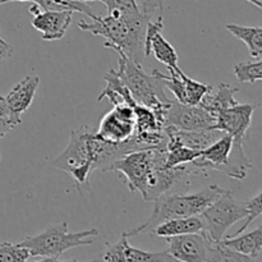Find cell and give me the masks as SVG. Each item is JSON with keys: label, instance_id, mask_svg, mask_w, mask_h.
<instances>
[{"label": "cell", "instance_id": "83f0119b", "mask_svg": "<svg viewBox=\"0 0 262 262\" xmlns=\"http://www.w3.org/2000/svg\"><path fill=\"white\" fill-rule=\"evenodd\" d=\"M31 258L30 251L22 247L19 243L0 242V261L3 262H22Z\"/></svg>", "mask_w": 262, "mask_h": 262}, {"label": "cell", "instance_id": "ba28073f", "mask_svg": "<svg viewBox=\"0 0 262 262\" xmlns=\"http://www.w3.org/2000/svg\"><path fill=\"white\" fill-rule=\"evenodd\" d=\"M165 125L183 130L216 129V118L200 105H186L171 100L165 113Z\"/></svg>", "mask_w": 262, "mask_h": 262}, {"label": "cell", "instance_id": "30bf717a", "mask_svg": "<svg viewBox=\"0 0 262 262\" xmlns=\"http://www.w3.org/2000/svg\"><path fill=\"white\" fill-rule=\"evenodd\" d=\"M135 132V110L133 106L125 104L113 105V109L105 114L97 136L112 142H123Z\"/></svg>", "mask_w": 262, "mask_h": 262}, {"label": "cell", "instance_id": "5b68a950", "mask_svg": "<svg viewBox=\"0 0 262 262\" xmlns=\"http://www.w3.org/2000/svg\"><path fill=\"white\" fill-rule=\"evenodd\" d=\"M99 235V230L92 229L83 232H69L68 223L53 225L37 235H28L20 241L19 245L26 247L31 257H38L42 261H59L66 251L79 246L92 245V238Z\"/></svg>", "mask_w": 262, "mask_h": 262}, {"label": "cell", "instance_id": "2e32d148", "mask_svg": "<svg viewBox=\"0 0 262 262\" xmlns=\"http://www.w3.org/2000/svg\"><path fill=\"white\" fill-rule=\"evenodd\" d=\"M233 138L232 136L225 133L219 140L212 142L209 147L201 151V155L194 159L192 163L202 171L206 173L207 170H222L223 166L227 164L228 156L232 150Z\"/></svg>", "mask_w": 262, "mask_h": 262}, {"label": "cell", "instance_id": "5bb4252c", "mask_svg": "<svg viewBox=\"0 0 262 262\" xmlns=\"http://www.w3.org/2000/svg\"><path fill=\"white\" fill-rule=\"evenodd\" d=\"M166 136H168V142L170 145H179L184 147L192 148V150L202 151L209 147L212 142L219 140L223 135H225L223 130L219 129H209V130H183L174 128L171 125L164 127Z\"/></svg>", "mask_w": 262, "mask_h": 262}, {"label": "cell", "instance_id": "ac0fdd59", "mask_svg": "<svg viewBox=\"0 0 262 262\" xmlns=\"http://www.w3.org/2000/svg\"><path fill=\"white\" fill-rule=\"evenodd\" d=\"M222 243L252 261H258L262 255V227L256 228L247 234L241 233L235 237L223 238Z\"/></svg>", "mask_w": 262, "mask_h": 262}, {"label": "cell", "instance_id": "52a82bcc", "mask_svg": "<svg viewBox=\"0 0 262 262\" xmlns=\"http://www.w3.org/2000/svg\"><path fill=\"white\" fill-rule=\"evenodd\" d=\"M246 216L247 210L245 202L237 201L233 192L225 188L223 193L200 214L204 223V232L215 242L222 241L227 230Z\"/></svg>", "mask_w": 262, "mask_h": 262}, {"label": "cell", "instance_id": "f546056e", "mask_svg": "<svg viewBox=\"0 0 262 262\" xmlns=\"http://www.w3.org/2000/svg\"><path fill=\"white\" fill-rule=\"evenodd\" d=\"M163 2L164 0H136L140 12L150 17L156 10L163 12Z\"/></svg>", "mask_w": 262, "mask_h": 262}, {"label": "cell", "instance_id": "cb8c5ba5", "mask_svg": "<svg viewBox=\"0 0 262 262\" xmlns=\"http://www.w3.org/2000/svg\"><path fill=\"white\" fill-rule=\"evenodd\" d=\"M179 76H181L182 84L176 100L178 102H181V104L199 105L202 97L212 89V86H210V84L202 83V82L189 78L183 71L179 72Z\"/></svg>", "mask_w": 262, "mask_h": 262}, {"label": "cell", "instance_id": "e0dca14e", "mask_svg": "<svg viewBox=\"0 0 262 262\" xmlns=\"http://www.w3.org/2000/svg\"><path fill=\"white\" fill-rule=\"evenodd\" d=\"M241 89L232 86L228 83H220L217 84L216 89L212 87L200 101V106L204 107L205 110L216 117L220 112L232 107L238 104L237 99H235V94L239 92Z\"/></svg>", "mask_w": 262, "mask_h": 262}, {"label": "cell", "instance_id": "484cf974", "mask_svg": "<svg viewBox=\"0 0 262 262\" xmlns=\"http://www.w3.org/2000/svg\"><path fill=\"white\" fill-rule=\"evenodd\" d=\"M200 155H201V151L199 150H192V148L184 147V146L166 143L165 168H173V166L182 165V164L191 163Z\"/></svg>", "mask_w": 262, "mask_h": 262}, {"label": "cell", "instance_id": "836d02e7", "mask_svg": "<svg viewBox=\"0 0 262 262\" xmlns=\"http://www.w3.org/2000/svg\"><path fill=\"white\" fill-rule=\"evenodd\" d=\"M248 3H252L253 5H256V7L258 8V9H261L262 8V2L261 0H247Z\"/></svg>", "mask_w": 262, "mask_h": 262}, {"label": "cell", "instance_id": "44dd1931", "mask_svg": "<svg viewBox=\"0 0 262 262\" xmlns=\"http://www.w3.org/2000/svg\"><path fill=\"white\" fill-rule=\"evenodd\" d=\"M104 79L106 81V86H105V89L102 90L101 94L97 97V102L102 101L104 99H109V101L112 102L113 105L125 102V104L130 105V106H136L137 102L133 100L129 90L125 86V83L123 82L122 77L118 73L117 69H110V71L105 74Z\"/></svg>", "mask_w": 262, "mask_h": 262}, {"label": "cell", "instance_id": "7a4b0ae2", "mask_svg": "<svg viewBox=\"0 0 262 262\" xmlns=\"http://www.w3.org/2000/svg\"><path fill=\"white\" fill-rule=\"evenodd\" d=\"M91 19L92 22L79 20L78 28L96 36H102L106 38L104 42L105 48L115 46L133 61L142 63L145 58L146 27L151 19L150 15L141 12L119 17H113L110 14L97 17L95 14Z\"/></svg>", "mask_w": 262, "mask_h": 262}, {"label": "cell", "instance_id": "8992f818", "mask_svg": "<svg viewBox=\"0 0 262 262\" xmlns=\"http://www.w3.org/2000/svg\"><path fill=\"white\" fill-rule=\"evenodd\" d=\"M166 147L135 150L110 164L106 171H118L124 176L128 189L143 196L156 169L165 166Z\"/></svg>", "mask_w": 262, "mask_h": 262}, {"label": "cell", "instance_id": "1f68e13d", "mask_svg": "<svg viewBox=\"0 0 262 262\" xmlns=\"http://www.w3.org/2000/svg\"><path fill=\"white\" fill-rule=\"evenodd\" d=\"M13 53H14L13 45H10L7 41L3 40L2 36H0V61L5 60V59H9L13 55Z\"/></svg>", "mask_w": 262, "mask_h": 262}, {"label": "cell", "instance_id": "4dcf8cb0", "mask_svg": "<svg viewBox=\"0 0 262 262\" xmlns=\"http://www.w3.org/2000/svg\"><path fill=\"white\" fill-rule=\"evenodd\" d=\"M22 120L18 118L10 117V115H5V117H0V140L8 135L12 129H14L17 125L20 124Z\"/></svg>", "mask_w": 262, "mask_h": 262}, {"label": "cell", "instance_id": "603a6c76", "mask_svg": "<svg viewBox=\"0 0 262 262\" xmlns=\"http://www.w3.org/2000/svg\"><path fill=\"white\" fill-rule=\"evenodd\" d=\"M228 31L238 40L243 41L248 48L250 55L252 58L258 59L262 55V27H247V26L229 23L225 26Z\"/></svg>", "mask_w": 262, "mask_h": 262}, {"label": "cell", "instance_id": "8fae6325", "mask_svg": "<svg viewBox=\"0 0 262 262\" xmlns=\"http://www.w3.org/2000/svg\"><path fill=\"white\" fill-rule=\"evenodd\" d=\"M30 13L33 15L32 27L41 33V38L45 41H55L64 37L72 22L73 13L68 10L53 12L41 10L36 4L31 5Z\"/></svg>", "mask_w": 262, "mask_h": 262}, {"label": "cell", "instance_id": "7402d4cb", "mask_svg": "<svg viewBox=\"0 0 262 262\" xmlns=\"http://www.w3.org/2000/svg\"><path fill=\"white\" fill-rule=\"evenodd\" d=\"M245 142L246 140H242V138H233L232 150L228 156V161L222 168L220 173L237 179V181H242L246 178L248 170L252 168V163L245 152V148H243Z\"/></svg>", "mask_w": 262, "mask_h": 262}, {"label": "cell", "instance_id": "6da1fadb", "mask_svg": "<svg viewBox=\"0 0 262 262\" xmlns=\"http://www.w3.org/2000/svg\"><path fill=\"white\" fill-rule=\"evenodd\" d=\"M140 150L130 136L123 142H112L99 137L89 125L73 130L66 150L51 161V166L69 174L77 191L87 189L91 174L100 169L106 171L110 164L130 151Z\"/></svg>", "mask_w": 262, "mask_h": 262}, {"label": "cell", "instance_id": "4316f807", "mask_svg": "<svg viewBox=\"0 0 262 262\" xmlns=\"http://www.w3.org/2000/svg\"><path fill=\"white\" fill-rule=\"evenodd\" d=\"M234 74L239 82H255L262 79V60L260 58L256 61H245L234 66Z\"/></svg>", "mask_w": 262, "mask_h": 262}, {"label": "cell", "instance_id": "d590c367", "mask_svg": "<svg viewBox=\"0 0 262 262\" xmlns=\"http://www.w3.org/2000/svg\"><path fill=\"white\" fill-rule=\"evenodd\" d=\"M0 160H2V156H0Z\"/></svg>", "mask_w": 262, "mask_h": 262}, {"label": "cell", "instance_id": "f1b7e54d", "mask_svg": "<svg viewBox=\"0 0 262 262\" xmlns=\"http://www.w3.org/2000/svg\"><path fill=\"white\" fill-rule=\"evenodd\" d=\"M261 202H262V193H261V192H258V193L256 194L255 197H252V199H250V200H247V201H245L246 210H247V216L245 217V219H246L245 224H243L242 227H241L239 229L237 230V232L233 233L232 235H229V237H235V235H238V234H241V233H243L246 229H247L248 227H250L251 223H252L253 220L256 219V217L260 216V215L262 214Z\"/></svg>", "mask_w": 262, "mask_h": 262}, {"label": "cell", "instance_id": "ffe728a7", "mask_svg": "<svg viewBox=\"0 0 262 262\" xmlns=\"http://www.w3.org/2000/svg\"><path fill=\"white\" fill-rule=\"evenodd\" d=\"M151 53L154 54L156 60L165 64L168 71L173 69L177 73L182 71L178 66V54L176 49L164 38L161 31L155 32L147 41H145V56H148Z\"/></svg>", "mask_w": 262, "mask_h": 262}, {"label": "cell", "instance_id": "d6a6232c", "mask_svg": "<svg viewBox=\"0 0 262 262\" xmlns=\"http://www.w3.org/2000/svg\"><path fill=\"white\" fill-rule=\"evenodd\" d=\"M5 115H10V113L5 101V96H0V117H5Z\"/></svg>", "mask_w": 262, "mask_h": 262}, {"label": "cell", "instance_id": "d6986e66", "mask_svg": "<svg viewBox=\"0 0 262 262\" xmlns=\"http://www.w3.org/2000/svg\"><path fill=\"white\" fill-rule=\"evenodd\" d=\"M202 230H204V223H202L200 215H194V216L165 220L156 225L151 234H155L161 238H169L176 237V235L189 234V233H200Z\"/></svg>", "mask_w": 262, "mask_h": 262}, {"label": "cell", "instance_id": "4fadbf2b", "mask_svg": "<svg viewBox=\"0 0 262 262\" xmlns=\"http://www.w3.org/2000/svg\"><path fill=\"white\" fill-rule=\"evenodd\" d=\"M102 260L106 262H171L176 261L173 256L166 251L160 252H146L133 247L128 242V238L122 234V238L114 245H110L105 251Z\"/></svg>", "mask_w": 262, "mask_h": 262}, {"label": "cell", "instance_id": "9c48e42d", "mask_svg": "<svg viewBox=\"0 0 262 262\" xmlns=\"http://www.w3.org/2000/svg\"><path fill=\"white\" fill-rule=\"evenodd\" d=\"M170 253L176 261L207 262L212 239L202 230L200 233L176 235L166 238Z\"/></svg>", "mask_w": 262, "mask_h": 262}, {"label": "cell", "instance_id": "d4e9b609", "mask_svg": "<svg viewBox=\"0 0 262 262\" xmlns=\"http://www.w3.org/2000/svg\"><path fill=\"white\" fill-rule=\"evenodd\" d=\"M37 5L41 10H53V12H78L87 14L90 18L94 17V12L89 7L86 2H79V0H28Z\"/></svg>", "mask_w": 262, "mask_h": 262}, {"label": "cell", "instance_id": "7c38bea8", "mask_svg": "<svg viewBox=\"0 0 262 262\" xmlns=\"http://www.w3.org/2000/svg\"><path fill=\"white\" fill-rule=\"evenodd\" d=\"M257 105L239 104L223 110L216 115L215 128L232 136L233 138L247 140L251 120Z\"/></svg>", "mask_w": 262, "mask_h": 262}, {"label": "cell", "instance_id": "277c9868", "mask_svg": "<svg viewBox=\"0 0 262 262\" xmlns=\"http://www.w3.org/2000/svg\"><path fill=\"white\" fill-rule=\"evenodd\" d=\"M119 55L118 73L129 90L133 100L155 113L156 118L165 125V113L171 100L164 91V83L152 74L146 73L141 64L128 58L122 50L115 46H107Z\"/></svg>", "mask_w": 262, "mask_h": 262}, {"label": "cell", "instance_id": "3957f363", "mask_svg": "<svg viewBox=\"0 0 262 262\" xmlns=\"http://www.w3.org/2000/svg\"><path fill=\"white\" fill-rule=\"evenodd\" d=\"M223 191L224 188L217 184H212L197 192H182V193L166 192L154 200L152 214L142 225L129 232H124L123 234L127 238L137 237L143 233H151L156 225L165 220L200 215L223 193Z\"/></svg>", "mask_w": 262, "mask_h": 262}, {"label": "cell", "instance_id": "e575fe53", "mask_svg": "<svg viewBox=\"0 0 262 262\" xmlns=\"http://www.w3.org/2000/svg\"><path fill=\"white\" fill-rule=\"evenodd\" d=\"M13 2H28V0H13Z\"/></svg>", "mask_w": 262, "mask_h": 262}, {"label": "cell", "instance_id": "9a60e30c", "mask_svg": "<svg viewBox=\"0 0 262 262\" xmlns=\"http://www.w3.org/2000/svg\"><path fill=\"white\" fill-rule=\"evenodd\" d=\"M38 84H40V77L27 76L10 90L9 94L5 96L10 117L20 119V115L32 104Z\"/></svg>", "mask_w": 262, "mask_h": 262}]
</instances>
